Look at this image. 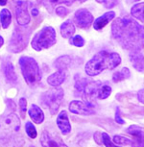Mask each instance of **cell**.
I'll list each match as a JSON object with an SVG mask.
<instances>
[{
  "instance_id": "28",
  "label": "cell",
  "mask_w": 144,
  "mask_h": 147,
  "mask_svg": "<svg viewBox=\"0 0 144 147\" xmlns=\"http://www.w3.org/2000/svg\"><path fill=\"white\" fill-rule=\"evenodd\" d=\"M25 130H26L27 135H28V137H29L30 138H37V135H38L37 130H36L35 126L33 125V124H32L30 121H28V122L26 123V125H25Z\"/></svg>"
},
{
  "instance_id": "12",
  "label": "cell",
  "mask_w": 144,
  "mask_h": 147,
  "mask_svg": "<svg viewBox=\"0 0 144 147\" xmlns=\"http://www.w3.org/2000/svg\"><path fill=\"white\" fill-rule=\"evenodd\" d=\"M85 1L87 0H42V4L49 13H52L57 5L65 4L70 6L75 3H84Z\"/></svg>"
},
{
  "instance_id": "33",
  "label": "cell",
  "mask_w": 144,
  "mask_h": 147,
  "mask_svg": "<svg viewBox=\"0 0 144 147\" xmlns=\"http://www.w3.org/2000/svg\"><path fill=\"white\" fill-rule=\"evenodd\" d=\"M68 13H69V11L65 7L60 6V7L56 8V13L59 16H61V18H65V16L68 15Z\"/></svg>"
},
{
  "instance_id": "11",
  "label": "cell",
  "mask_w": 144,
  "mask_h": 147,
  "mask_svg": "<svg viewBox=\"0 0 144 147\" xmlns=\"http://www.w3.org/2000/svg\"><path fill=\"white\" fill-rule=\"evenodd\" d=\"M2 69H3L4 75L6 77L7 81L9 82L10 84L15 85L17 83V75H16L15 68H13V65L9 58H5L3 60V63H2Z\"/></svg>"
},
{
  "instance_id": "10",
  "label": "cell",
  "mask_w": 144,
  "mask_h": 147,
  "mask_svg": "<svg viewBox=\"0 0 144 147\" xmlns=\"http://www.w3.org/2000/svg\"><path fill=\"white\" fill-rule=\"evenodd\" d=\"M77 26L81 29H88L93 23V16L87 9H79L74 15Z\"/></svg>"
},
{
  "instance_id": "17",
  "label": "cell",
  "mask_w": 144,
  "mask_h": 147,
  "mask_svg": "<svg viewBox=\"0 0 144 147\" xmlns=\"http://www.w3.org/2000/svg\"><path fill=\"white\" fill-rule=\"evenodd\" d=\"M66 78V72L65 70H58L52 75L47 78V83L52 87H59L65 81Z\"/></svg>"
},
{
  "instance_id": "16",
  "label": "cell",
  "mask_w": 144,
  "mask_h": 147,
  "mask_svg": "<svg viewBox=\"0 0 144 147\" xmlns=\"http://www.w3.org/2000/svg\"><path fill=\"white\" fill-rule=\"evenodd\" d=\"M115 16V13L113 11H110V12L105 13L103 16H101L100 18H98L94 21L93 27L95 30L97 31H100L104 28L105 26H107L109 24L110 21H112Z\"/></svg>"
},
{
  "instance_id": "40",
  "label": "cell",
  "mask_w": 144,
  "mask_h": 147,
  "mask_svg": "<svg viewBox=\"0 0 144 147\" xmlns=\"http://www.w3.org/2000/svg\"><path fill=\"white\" fill-rule=\"evenodd\" d=\"M3 43H4V38H3L2 36H0V47H2Z\"/></svg>"
},
{
  "instance_id": "35",
  "label": "cell",
  "mask_w": 144,
  "mask_h": 147,
  "mask_svg": "<svg viewBox=\"0 0 144 147\" xmlns=\"http://www.w3.org/2000/svg\"><path fill=\"white\" fill-rule=\"evenodd\" d=\"M94 140L96 141V143L99 144V145H102V136L100 132H96L93 136Z\"/></svg>"
},
{
  "instance_id": "18",
  "label": "cell",
  "mask_w": 144,
  "mask_h": 147,
  "mask_svg": "<svg viewBox=\"0 0 144 147\" xmlns=\"http://www.w3.org/2000/svg\"><path fill=\"white\" fill-rule=\"evenodd\" d=\"M29 115L33 121L36 124H40L42 123L44 120V113L42 112V110L37 105H32L31 108L29 109Z\"/></svg>"
},
{
  "instance_id": "23",
  "label": "cell",
  "mask_w": 144,
  "mask_h": 147,
  "mask_svg": "<svg viewBox=\"0 0 144 147\" xmlns=\"http://www.w3.org/2000/svg\"><path fill=\"white\" fill-rule=\"evenodd\" d=\"M131 77V72H130L128 67H123L121 70L116 71L113 73L112 75V81L114 83H118L121 82L125 79H128Z\"/></svg>"
},
{
  "instance_id": "9",
  "label": "cell",
  "mask_w": 144,
  "mask_h": 147,
  "mask_svg": "<svg viewBox=\"0 0 144 147\" xmlns=\"http://www.w3.org/2000/svg\"><path fill=\"white\" fill-rule=\"evenodd\" d=\"M69 111L73 113L81 115H91L95 113V110L92 104L79 100H74L69 104Z\"/></svg>"
},
{
  "instance_id": "34",
  "label": "cell",
  "mask_w": 144,
  "mask_h": 147,
  "mask_svg": "<svg viewBox=\"0 0 144 147\" xmlns=\"http://www.w3.org/2000/svg\"><path fill=\"white\" fill-rule=\"evenodd\" d=\"M115 121L117 122L118 124H124L125 121L123 120L122 117H121V115H120V109L117 108L115 111Z\"/></svg>"
},
{
  "instance_id": "36",
  "label": "cell",
  "mask_w": 144,
  "mask_h": 147,
  "mask_svg": "<svg viewBox=\"0 0 144 147\" xmlns=\"http://www.w3.org/2000/svg\"><path fill=\"white\" fill-rule=\"evenodd\" d=\"M6 104H7V106H8V108L9 109H11V110H13V111H15V108H16V105H15V103L13 102L12 99H6Z\"/></svg>"
},
{
  "instance_id": "37",
  "label": "cell",
  "mask_w": 144,
  "mask_h": 147,
  "mask_svg": "<svg viewBox=\"0 0 144 147\" xmlns=\"http://www.w3.org/2000/svg\"><path fill=\"white\" fill-rule=\"evenodd\" d=\"M137 97H138V100H139L141 103H143V88H141V90L138 91L137 93Z\"/></svg>"
},
{
  "instance_id": "3",
  "label": "cell",
  "mask_w": 144,
  "mask_h": 147,
  "mask_svg": "<svg viewBox=\"0 0 144 147\" xmlns=\"http://www.w3.org/2000/svg\"><path fill=\"white\" fill-rule=\"evenodd\" d=\"M19 66L27 85L32 88H37L41 81V71L37 61L32 57L22 56L19 59Z\"/></svg>"
},
{
  "instance_id": "31",
  "label": "cell",
  "mask_w": 144,
  "mask_h": 147,
  "mask_svg": "<svg viewBox=\"0 0 144 147\" xmlns=\"http://www.w3.org/2000/svg\"><path fill=\"white\" fill-rule=\"evenodd\" d=\"M19 111H20V115L22 118H25V113L27 111V101L25 98L19 99Z\"/></svg>"
},
{
  "instance_id": "32",
  "label": "cell",
  "mask_w": 144,
  "mask_h": 147,
  "mask_svg": "<svg viewBox=\"0 0 144 147\" xmlns=\"http://www.w3.org/2000/svg\"><path fill=\"white\" fill-rule=\"evenodd\" d=\"M101 136H102V145H105L107 147L115 145L114 143L112 142V140H110V136L107 133H101Z\"/></svg>"
},
{
  "instance_id": "7",
  "label": "cell",
  "mask_w": 144,
  "mask_h": 147,
  "mask_svg": "<svg viewBox=\"0 0 144 147\" xmlns=\"http://www.w3.org/2000/svg\"><path fill=\"white\" fill-rule=\"evenodd\" d=\"M63 95H65V92L63 88L55 87L54 88H51L42 93V95L40 96V103L44 108L49 110L52 115H54L59 110Z\"/></svg>"
},
{
  "instance_id": "21",
  "label": "cell",
  "mask_w": 144,
  "mask_h": 147,
  "mask_svg": "<svg viewBox=\"0 0 144 147\" xmlns=\"http://www.w3.org/2000/svg\"><path fill=\"white\" fill-rule=\"evenodd\" d=\"M71 63H72L71 57L68 56V55H63V56L59 57L55 61L54 65H55V67L60 69V70H65V69L71 65Z\"/></svg>"
},
{
  "instance_id": "24",
  "label": "cell",
  "mask_w": 144,
  "mask_h": 147,
  "mask_svg": "<svg viewBox=\"0 0 144 147\" xmlns=\"http://www.w3.org/2000/svg\"><path fill=\"white\" fill-rule=\"evenodd\" d=\"M0 21H1L2 28L7 29L12 22V15L8 9H2L0 12Z\"/></svg>"
},
{
  "instance_id": "39",
  "label": "cell",
  "mask_w": 144,
  "mask_h": 147,
  "mask_svg": "<svg viewBox=\"0 0 144 147\" xmlns=\"http://www.w3.org/2000/svg\"><path fill=\"white\" fill-rule=\"evenodd\" d=\"M7 0H0V6H5L7 4Z\"/></svg>"
},
{
  "instance_id": "27",
  "label": "cell",
  "mask_w": 144,
  "mask_h": 147,
  "mask_svg": "<svg viewBox=\"0 0 144 147\" xmlns=\"http://www.w3.org/2000/svg\"><path fill=\"white\" fill-rule=\"evenodd\" d=\"M113 143L117 144V145H137V143L135 142L134 140H130V138H127L125 137H122V136H114L113 138Z\"/></svg>"
},
{
  "instance_id": "41",
  "label": "cell",
  "mask_w": 144,
  "mask_h": 147,
  "mask_svg": "<svg viewBox=\"0 0 144 147\" xmlns=\"http://www.w3.org/2000/svg\"><path fill=\"white\" fill-rule=\"evenodd\" d=\"M127 1H128L129 3H134V2H137V1H139V0H127Z\"/></svg>"
},
{
  "instance_id": "20",
  "label": "cell",
  "mask_w": 144,
  "mask_h": 147,
  "mask_svg": "<svg viewBox=\"0 0 144 147\" xmlns=\"http://www.w3.org/2000/svg\"><path fill=\"white\" fill-rule=\"evenodd\" d=\"M74 33H75V26L70 19L65 21L61 25V35L65 38H71V36H73Z\"/></svg>"
},
{
  "instance_id": "8",
  "label": "cell",
  "mask_w": 144,
  "mask_h": 147,
  "mask_svg": "<svg viewBox=\"0 0 144 147\" xmlns=\"http://www.w3.org/2000/svg\"><path fill=\"white\" fill-rule=\"evenodd\" d=\"M13 7H15V18L18 25H28L30 20H31V18H30L28 12L29 2L24 1V0H13Z\"/></svg>"
},
{
  "instance_id": "14",
  "label": "cell",
  "mask_w": 144,
  "mask_h": 147,
  "mask_svg": "<svg viewBox=\"0 0 144 147\" xmlns=\"http://www.w3.org/2000/svg\"><path fill=\"white\" fill-rule=\"evenodd\" d=\"M129 57L133 66L137 71L143 72V49H137V50L130 51Z\"/></svg>"
},
{
  "instance_id": "26",
  "label": "cell",
  "mask_w": 144,
  "mask_h": 147,
  "mask_svg": "<svg viewBox=\"0 0 144 147\" xmlns=\"http://www.w3.org/2000/svg\"><path fill=\"white\" fill-rule=\"evenodd\" d=\"M112 93V88L109 85H101L98 88L97 97L99 99H106Z\"/></svg>"
},
{
  "instance_id": "2",
  "label": "cell",
  "mask_w": 144,
  "mask_h": 147,
  "mask_svg": "<svg viewBox=\"0 0 144 147\" xmlns=\"http://www.w3.org/2000/svg\"><path fill=\"white\" fill-rule=\"evenodd\" d=\"M121 57L118 53L101 51L87 63L85 66V73L88 76H97L102 71L110 69L112 70L120 65Z\"/></svg>"
},
{
  "instance_id": "5",
  "label": "cell",
  "mask_w": 144,
  "mask_h": 147,
  "mask_svg": "<svg viewBox=\"0 0 144 147\" xmlns=\"http://www.w3.org/2000/svg\"><path fill=\"white\" fill-rule=\"evenodd\" d=\"M56 41L57 36L53 27L44 26L34 36L31 44L36 51H41L43 49L50 48L56 43Z\"/></svg>"
},
{
  "instance_id": "29",
  "label": "cell",
  "mask_w": 144,
  "mask_h": 147,
  "mask_svg": "<svg viewBox=\"0 0 144 147\" xmlns=\"http://www.w3.org/2000/svg\"><path fill=\"white\" fill-rule=\"evenodd\" d=\"M69 43L72 44V45H74V46H77V47H83L85 45V40L82 36L77 35V36H75V37L70 38Z\"/></svg>"
},
{
  "instance_id": "19",
  "label": "cell",
  "mask_w": 144,
  "mask_h": 147,
  "mask_svg": "<svg viewBox=\"0 0 144 147\" xmlns=\"http://www.w3.org/2000/svg\"><path fill=\"white\" fill-rule=\"evenodd\" d=\"M126 132L129 135L133 136L135 138V140L137 141V144L140 146L143 145V129L140 128L137 125H132L128 127V129L126 130Z\"/></svg>"
},
{
  "instance_id": "30",
  "label": "cell",
  "mask_w": 144,
  "mask_h": 147,
  "mask_svg": "<svg viewBox=\"0 0 144 147\" xmlns=\"http://www.w3.org/2000/svg\"><path fill=\"white\" fill-rule=\"evenodd\" d=\"M96 1L102 4L107 9H112L118 3V0H96Z\"/></svg>"
},
{
  "instance_id": "38",
  "label": "cell",
  "mask_w": 144,
  "mask_h": 147,
  "mask_svg": "<svg viewBox=\"0 0 144 147\" xmlns=\"http://www.w3.org/2000/svg\"><path fill=\"white\" fill-rule=\"evenodd\" d=\"M32 15L33 16H38V10L37 8H33L32 9Z\"/></svg>"
},
{
  "instance_id": "42",
  "label": "cell",
  "mask_w": 144,
  "mask_h": 147,
  "mask_svg": "<svg viewBox=\"0 0 144 147\" xmlns=\"http://www.w3.org/2000/svg\"><path fill=\"white\" fill-rule=\"evenodd\" d=\"M0 28H1V24H0Z\"/></svg>"
},
{
  "instance_id": "15",
  "label": "cell",
  "mask_w": 144,
  "mask_h": 147,
  "mask_svg": "<svg viewBox=\"0 0 144 147\" xmlns=\"http://www.w3.org/2000/svg\"><path fill=\"white\" fill-rule=\"evenodd\" d=\"M57 125L63 134L67 135L71 132V125L68 119V115L65 111H62L57 117Z\"/></svg>"
},
{
  "instance_id": "25",
  "label": "cell",
  "mask_w": 144,
  "mask_h": 147,
  "mask_svg": "<svg viewBox=\"0 0 144 147\" xmlns=\"http://www.w3.org/2000/svg\"><path fill=\"white\" fill-rule=\"evenodd\" d=\"M143 7H144V3H143V2H141V3H137V4L134 5V6L132 7V10H131L132 16H134L135 18L140 20L141 22L144 21V18H143Z\"/></svg>"
},
{
  "instance_id": "6",
  "label": "cell",
  "mask_w": 144,
  "mask_h": 147,
  "mask_svg": "<svg viewBox=\"0 0 144 147\" xmlns=\"http://www.w3.org/2000/svg\"><path fill=\"white\" fill-rule=\"evenodd\" d=\"M20 129V119L15 113H9L0 121V140H10L15 138Z\"/></svg>"
},
{
  "instance_id": "4",
  "label": "cell",
  "mask_w": 144,
  "mask_h": 147,
  "mask_svg": "<svg viewBox=\"0 0 144 147\" xmlns=\"http://www.w3.org/2000/svg\"><path fill=\"white\" fill-rule=\"evenodd\" d=\"M32 29L28 26H15L10 38L8 49L12 53H20L28 45Z\"/></svg>"
},
{
  "instance_id": "22",
  "label": "cell",
  "mask_w": 144,
  "mask_h": 147,
  "mask_svg": "<svg viewBox=\"0 0 144 147\" xmlns=\"http://www.w3.org/2000/svg\"><path fill=\"white\" fill-rule=\"evenodd\" d=\"M87 82H88V80L87 78L79 75V74H76L75 75V95L76 96H81V94Z\"/></svg>"
},
{
  "instance_id": "1",
  "label": "cell",
  "mask_w": 144,
  "mask_h": 147,
  "mask_svg": "<svg viewBox=\"0 0 144 147\" xmlns=\"http://www.w3.org/2000/svg\"><path fill=\"white\" fill-rule=\"evenodd\" d=\"M112 36L124 49L129 51L143 49V26L130 16L114 19L112 24Z\"/></svg>"
},
{
  "instance_id": "13",
  "label": "cell",
  "mask_w": 144,
  "mask_h": 147,
  "mask_svg": "<svg viewBox=\"0 0 144 147\" xmlns=\"http://www.w3.org/2000/svg\"><path fill=\"white\" fill-rule=\"evenodd\" d=\"M40 142L42 146H66L63 141L59 137L55 138L53 135H51L50 133L47 131H44L41 135Z\"/></svg>"
}]
</instances>
